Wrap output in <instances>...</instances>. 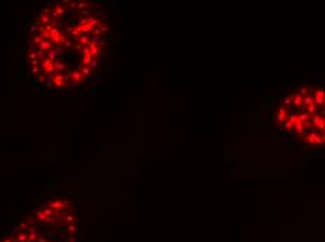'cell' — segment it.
Returning <instances> with one entry per match:
<instances>
[{"mask_svg": "<svg viewBox=\"0 0 325 242\" xmlns=\"http://www.w3.org/2000/svg\"><path fill=\"white\" fill-rule=\"evenodd\" d=\"M88 13H90L88 10H83V11H81V15H83V17H86V15H88Z\"/></svg>", "mask_w": 325, "mask_h": 242, "instance_id": "obj_36", "label": "cell"}, {"mask_svg": "<svg viewBox=\"0 0 325 242\" xmlns=\"http://www.w3.org/2000/svg\"><path fill=\"white\" fill-rule=\"evenodd\" d=\"M69 206H70V203H69L67 200L63 201L60 199H55V200H52V201L48 203V207H51L53 211H64V210L69 209Z\"/></svg>", "mask_w": 325, "mask_h": 242, "instance_id": "obj_2", "label": "cell"}, {"mask_svg": "<svg viewBox=\"0 0 325 242\" xmlns=\"http://www.w3.org/2000/svg\"><path fill=\"white\" fill-rule=\"evenodd\" d=\"M109 28H108V25L107 24H100V25H97L95 28H94V35H97V37H100L101 35V32H105V31H108Z\"/></svg>", "mask_w": 325, "mask_h": 242, "instance_id": "obj_6", "label": "cell"}, {"mask_svg": "<svg viewBox=\"0 0 325 242\" xmlns=\"http://www.w3.org/2000/svg\"><path fill=\"white\" fill-rule=\"evenodd\" d=\"M81 53H83V56H87V55H90V49H88V46H84L83 49H81Z\"/></svg>", "mask_w": 325, "mask_h": 242, "instance_id": "obj_28", "label": "cell"}, {"mask_svg": "<svg viewBox=\"0 0 325 242\" xmlns=\"http://www.w3.org/2000/svg\"><path fill=\"white\" fill-rule=\"evenodd\" d=\"M87 22L90 24V25H93L94 28H95L97 25H100V24H101V22H100V20H98V18H94V17H87Z\"/></svg>", "mask_w": 325, "mask_h": 242, "instance_id": "obj_13", "label": "cell"}, {"mask_svg": "<svg viewBox=\"0 0 325 242\" xmlns=\"http://www.w3.org/2000/svg\"><path fill=\"white\" fill-rule=\"evenodd\" d=\"M55 13H56V14H58L59 17H60V15H63V14H64V9H63L62 6H59V4H58V6L55 7Z\"/></svg>", "mask_w": 325, "mask_h": 242, "instance_id": "obj_22", "label": "cell"}, {"mask_svg": "<svg viewBox=\"0 0 325 242\" xmlns=\"http://www.w3.org/2000/svg\"><path fill=\"white\" fill-rule=\"evenodd\" d=\"M38 49L42 50L44 53H45V52H48V50H52V42H51V41H44V42L38 46Z\"/></svg>", "mask_w": 325, "mask_h": 242, "instance_id": "obj_9", "label": "cell"}, {"mask_svg": "<svg viewBox=\"0 0 325 242\" xmlns=\"http://www.w3.org/2000/svg\"><path fill=\"white\" fill-rule=\"evenodd\" d=\"M38 237L39 235H38V232H36V229H35V231H32V232L28 234V238H27L25 242H34V241L38 239Z\"/></svg>", "mask_w": 325, "mask_h": 242, "instance_id": "obj_11", "label": "cell"}, {"mask_svg": "<svg viewBox=\"0 0 325 242\" xmlns=\"http://www.w3.org/2000/svg\"><path fill=\"white\" fill-rule=\"evenodd\" d=\"M83 48H84V46L81 45V43H77V45H74V49H76V50H80V49H83Z\"/></svg>", "mask_w": 325, "mask_h": 242, "instance_id": "obj_34", "label": "cell"}, {"mask_svg": "<svg viewBox=\"0 0 325 242\" xmlns=\"http://www.w3.org/2000/svg\"><path fill=\"white\" fill-rule=\"evenodd\" d=\"M90 66H91L93 69H97V67H98V62H97V60H93V63L90 64Z\"/></svg>", "mask_w": 325, "mask_h": 242, "instance_id": "obj_32", "label": "cell"}, {"mask_svg": "<svg viewBox=\"0 0 325 242\" xmlns=\"http://www.w3.org/2000/svg\"><path fill=\"white\" fill-rule=\"evenodd\" d=\"M67 231H69V234H70V235L76 234V232H77V224H70V225L67 227Z\"/></svg>", "mask_w": 325, "mask_h": 242, "instance_id": "obj_21", "label": "cell"}, {"mask_svg": "<svg viewBox=\"0 0 325 242\" xmlns=\"http://www.w3.org/2000/svg\"><path fill=\"white\" fill-rule=\"evenodd\" d=\"M284 133L310 147L325 146V88L301 86L287 94L276 109Z\"/></svg>", "mask_w": 325, "mask_h": 242, "instance_id": "obj_1", "label": "cell"}, {"mask_svg": "<svg viewBox=\"0 0 325 242\" xmlns=\"http://www.w3.org/2000/svg\"><path fill=\"white\" fill-rule=\"evenodd\" d=\"M63 45H64V48H66V49H70V48H72V42L69 41V39H66V42H64Z\"/></svg>", "mask_w": 325, "mask_h": 242, "instance_id": "obj_30", "label": "cell"}, {"mask_svg": "<svg viewBox=\"0 0 325 242\" xmlns=\"http://www.w3.org/2000/svg\"><path fill=\"white\" fill-rule=\"evenodd\" d=\"M76 39H77V41H79L83 46H90V43H91V39H90V37H88V35H81V37L76 38Z\"/></svg>", "mask_w": 325, "mask_h": 242, "instance_id": "obj_10", "label": "cell"}, {"mask_svg": "<svg viewBox=\"0 0 325 242\" xmlns=\"http://www.w3.org/2000/svg\"><path fill=\"white\" fill-rule=\"evenodd\" d=\"M88 49H90V55L94 58V56H98V53L101 52V48L97 45V43H90V46H88Z\"/></svg>", "mask_w": 325, "mask_h": 242, "instance_id": "obj_7", "label": "cell"}, {"mask_svg": "<svg viewBox=\"0 0 325 242\" xmlns=\"http://www.w3.org/2000/svg\"><path fill=\"white\" fill-rule=\"evenodd\" d=\"M39 20H41V22H42V24H46V25H48V24H51V21H52V20L49 18V15H46V14H41L39 15Z\"/></svg>", "mask_w": 325, "mask_h": 242, "instance_id": "obj_17", "label": "cell"}, {"mask_svg": "<svg viewBox=\"0 0 325 242\" xmlns=\"http://www.w3.org/2000/svg\"><path fill=\"white\" fill-rule=\"evenodd\" d=\"M42 211H44V214H45V216L48 217V218H51V217H53V210H52L51 207H48V206H46L45 209H42Z\"/></svg>", "mask_w": 325, "mask_h": 242, "instance_id": "obj_18", "label": "cell"}, {"mask_svg": "<svg viewBox=\"0 0 325 242\" xmlns=\"http://www.w3.org/2000/svg\"><path fill=\"white\" fill-rule=\"evenodd\" d=\"M27 224H28V225H34V224H35V218H34L32 216H28V217H27Z\"/></svg>", "mask_w": 325, "mask_h": 242, "instance_id": "obj_27", "label": "cell"}, {"mask_svg": "<svg viewBox=\"0 0 325 242\" xmlns=\"http://www.w3.org/2000/svg\"><path fill=\"white\" fill-rule=\"evenodd\" d=\"M36 242H49V241H48L45 237H38V239H36Z\"/></svg>", "mask_w": 325, "mask_h": 242, "instance_id": "obj_31", "label": "cell"}, {"mask_svg": "<svg viewBox=\"0 0 325 242\" xmlns=\"http://www.w3.org/2000/svg\"><path fill=\"white\" fill-rule=\"evenodd\" d=\"M77 7H79V9H87L88 10L90 3H87V2H79V3H77Z\"/></svg>", "mask_w": 325, "mask_h": 242, "instance_id": "obj_23", "label": "cell"}, {"mask_svg": "<svg viewBox=\"0 0 325 242\" xmlns=\"http://www.w3.org/2000/svg\"><path fill=\"white\" fill-rule=\"evenodd\" d=\"M27 58L31 59V60H35V59H36V52H31V50H30V52L27 53Z\"/></svg>", "mask_w": 325, "mask_h": 242, "instance_id": "obj_25", "label": "cell"}, {"mask_svg": "<svg viewBox=\"0 0 325 242\" xmlns=\"http://www.w3.org/2000/svg\"><path fill=\"white\" fill-rule=\"evenodd\" d=\"M77 3H79V2H70V3H69V7L74 9V7H77Z\"/></svg>", "mask_w": 325, "mask_h": 242, "instance_id": "obj_33", "label": "cell"}, {"mask_svg": "<svg viewBox=\"0 0 325 242\" xmlns=\"http://www.w3.org/2000/svg\"><path fill=\"white\" fill-rule=\"evenodd\" d=\"M66 37H64L63 34H59V35H53V37L51 38V42H53L55 45H58V46H60V45H63L64 42H66Z\"/></svg>", "mask_w": 325, "mask_h": 242, "instance_id": "obj_4", "label": "cell"}, {"mask_svg": "<svg viewBox=\"0 0 325 242\" xmlns=\"http://www.w3.org/2000/svg\"><path fill=\"white\" fill-rule=\"evenodd\" d=\"M93 63V56L91 55H87V56H83V64L84 66H90V64Z\"/></svg>", "mask_w": 325, "mask_h": 242, "instance_id": "obj_16", "label": "cell"}, {"mask_svg": "<svg viewBox=\"0 0 325 242\" xmlns=\"http://www.w3.org/2000/svg\"><path fill=\"white\" fill-rule=\"evenodd\" d=\"M81 74L84 76V77H87V76H90L91 74V70H90V67H87V66H83L81 67Z\"/></svg>", "mask_w": 325, "mask_h": 242, "instance_id": "obj_20", "label": "cell"}, {"mask_svg": "<svg viewBox=\"0 0 325 242\" xmlns=\"http://www.w3.org/2000/svg\"><path fill=\"white\" fill-rule=\"evenodd\" d=\"M3 242H13V238H6Z\"/></svg>", "mask_w": 325, "mask_h": 242, "instance_id": "obj_38", "label": "cell"}, {"mask_svg": "<svg viewBox=\"0 0 325 242\" xmlns=\"http://www.w3.org/2000/svg\"><path fill=\"white\" fill-rule=\"evenodd\" d=\"M53 67H55V71L58 73V71H62V70H64V69H66V64L60 63L59 60H58V62H55V63H53Z\"/></svg>", "mask_w": 325, "mask_h": 242, "instance_id": "obj_12", "label": "cell"}, {"mask_svg": "<svg viewBox=\"0 0 325 242\" xmlns=\"http://www.w3.org/2000/svg\"><path fill=\"white\" fill-rule=\"evenodd\" d=\"M20 228H21L23 231H27V228H28V224H27V221H24V223H21V224H20Z\"/></svg>", "mask_w": 325, "mask_h": 242, "instance_id": "obj_29", "label": "cell"}, {"mask_svg": "<svg viewBox=\"0 0 325 242\" xmlns=\"http://www.w3.org/2000/svg\"><path fill=\"white\" fill-rule=\"evenodd\" d=\"M36 30H38V27H36V25H32V27H31V28H30V31H31V32H32V34H34V32H35V31H36Z\"/></svg>", "mask_w": 325, "mask_h": 242, "instance_id": "obj_35", "label": "cell"}, {"mask_svg": "<svg viewBox=\"0 0 325 242\" xmlns=\"http://www.w3.org/2000/svg\"><path fill=\"white\" fill-rule=\"evenodd\" d=\"M36 59H38V60H44V59H45V53H44L42 50L38 49V50H36Z\"/></svg>", "mask_w": 325, "mask_h": 242, "instance_id": "obj_24", "label": "cell"}, {"mask_svg": "<svg viewBox=\"0 0 325 242\" xmlns=\"http://www.w3.org/2000/svg\"><path fill=\"white\" fill-rule=\"evenodd\" d=\"M39 71H42V67L41 66H36V67L31 69V74H36V73H39Z\"/></svg>", "mask_w": 325, "mask_h": 242, "instance_id": "obj_26", "label": "cell"}, {"mask_svg": "<svg viewBox=\"0 0 325 242\" xmlns=\"http://www.w3.org/2000/svg\"><path fill=\"white\" fill-rule=\"evenodd\" d=\"M44 42V39H42V37L41 35H35L34 37V41H32V45H35V46H39L41 43Z\"/></svg>", "mask_w": 325, "mask_h": 242, "instance_id": "obj_19", "label": "cell"}, {"mask_svg": "<svg viewBox=\"0 0 325 242\" xmlns=\"http://www.w3.org/2000/svg\"><path fill=\"white\" fill-rule=\"evenodd\" d=\"M64 221L69 223V224H77V220H76V217L73 214H66L64 216Z\"/></svg>", "mask_w": 325, "mask_h": 242, "instance_id": "obj_14", "label": "cell"}, {"mask_svg": "<svg viewBox=\"0 0 325 242\" xmlns=\"http://www.w3.org/2000/svg\"><path fill=\"white\" fill-rule=\"evenodd\" d=\"M35 217H36V218H38V221H41L42 224L48 223V220H49V218H48V217H46L45 214H44V211L41 210V209H38V210L35 211Z\"/></svg>", "mask_w": 325, "mask_h": 242, "instance_id": "obj_8", "label": "cell"}, {"mask_svg": "<svg viewBox=\"0 0 325 242\" xmlns=\"http://www.w3.org/2000/svg\"><path fill=\"white\" fill-rule=\"evenodd\" d=\"M52 84L56 87V88H69V86H66L64 84V77H63V74H60V73H58L53 77V80H52Z\"/></svg>", "mask_w": 325, "mask_h": 242, "instance_id": "obj_3", "label": "cell"}, {"mask_svg": "<svg viewBox=\"0 0 325 242\" xmlns=\"http://www.w3.org/2000/svg\"><path fill=\"white\" fill-rule=\"evenodd\" d=\"M15 238H17V242H25L27 238H28V234L25 231H23V232H20Z\"/></svg>", "mask_w": 325, "mask_h": 242, "instance_id": "obj_15", "label": "cell"}, {"mask_svg": "<svg viewBox=\"0 0 325 242\" xmlns=\"http://www.w3.org/2000/svg\"><path fill=\"white\" fill-rule=\"evenodd\" d=\"M70 78H72L73 84H79V83L83 81L84 76L81 74V71H72V73H70Z\"/></svg>", "mask_w": 325, "mask_h": 242, "instance_id": "obj_5", "label": "cell"}, {"mask_svg": "<svg viewBox=\"0 0 325 242\" xmlns=\"http://www.w3.org/2000/svg\"><path fill=\"white\" fill-rule=\"evenodd\" d=\"M38 80H39L41 83H44V81H45V76H44V74H42V76H39V78H38Z\"/></svg>", "mask_w": 325, "mask_h": 242, "instance_id": "obj_37", "label": "cell"}]
</instances>
